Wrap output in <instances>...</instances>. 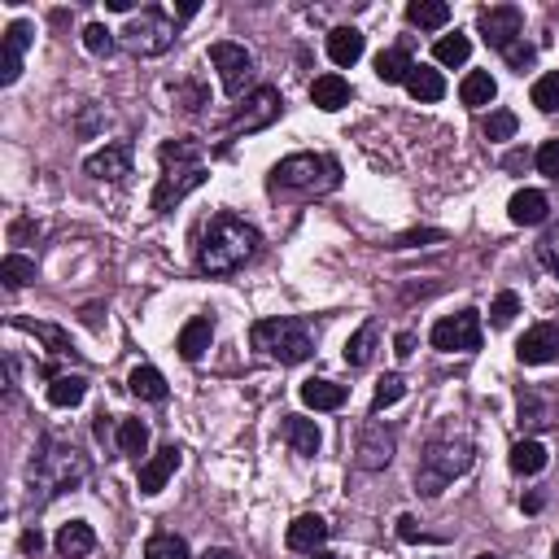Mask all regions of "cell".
<instances>
[{
	"instance_id": "cell-1",
	"label": "cell",
	"mask_w": 559,
	"mask_h": 559,
	"mask_svg": "<svg viewBox=\"0 0 559 559\" xmlns=\"http://www.w3.org/2000/svg\"><path fill=\"white\" fill-rule=\"evenodd\" d=\"M158 162H162V175H158V184H153V197H149V210L153 214H171L188 193H197V188L210 180L206 145H201V140H193V136L162 140V145H158Z\"/></svg>"
},
{
	"instance_id": "cell-2",
	"label": "cell",
	"mask_w": 559,
	"mask_h": 559,
	"mask_svg": "<svg viewBox=\"0 0 559 559\" xmlns=\"http://www.w3.org/2000/svg\"><path fill=\"white\" fill-rule=\"evenodd\" d=\"M258 245H263V236H258L254 223H245L232 210H219L197 245V271L201 276H232L258 254Z\"/></svg>"
},
{
	"instance_id": "cell-3",
	"label": "cell",
	"mask_w": 559,
	"mask_h": 559,
	"mask_svg": "<svg viewBox=\"0 0 559 559\" xmlns=\"http://www.w3.org/2000/svg\"><path fill=\"white\" fill-rule=\"evenodd\" d=\"M88 459L79 455L70 442H57V437H40L35 442V455L27 463V485H31V498L35 503H53L70 490H79L88 481Z\"/></svg>"
},
{
	"instance_id": "cell-4",
	"label": "cell",
	"mask_w": 559,
	"mask_h": 559,
	"mask_svg": "<svg viewBox=\"0 0 559 559\" xmlns=\"http://www.w3.org/2000/svg\"><path fill=\"white\" fill-rule=\"evenodd\" d=\"M472 459H477V446H472L468 437H455V433L433 437V442L424 446V455H420V468H415V485H420V494L437 498L450 481H459L463 472L472 468Z\"/></svg>"
},
{
	"instance_id": "cell-5",
	"label": "cell",
	"mask_w": 559,
	"mask_h": 559,
	"mask_svg": "<svg viewBox=\"0 0 559 559\" xmlns=\"http://www.w3.org/2000/svg\"><path fill=\"white\" fill-rule=\"evenodd\" d=\"M254 346L267 354V359H276L284 367H297V363H306L315 354V332L306 319H297V315H276V319H258L254 324Z\"/></svg>"
},
{
	"instance_id": "cell-6",
	"label": "cell",
	"mask_w": 559,
	"mask_h": 559,
	"mask_svg": "<svg viewBox=\"0 0 559 559\" xmlns=\"http://www.w3.org/2000/svg\"><path fill=\"white\" fill-rule=\"evenodd\" d=\"M341 184V162L328 153H293L276 162L271 188H293V193H332Z\"/></svg>"
},
{
	"instance_id": "cell-7",
	"label": "cell",
	"mask_w": 559,
	"mask_h": 559,
	"mask_svg": "<svg viewBox=\"0 0 559 559\" xmlns=\"http://www.w3.org/2000/svg\"><path fill=\"white\" fill-rule=\"evenodd\" d=\"M280 114H284V97H280V88H271V83H263V88H254V92H249L245 105L232 114V123L223 127V140L267 132V127L276 123Z\"/></svg>"
},
{
	"instance_id": "cell-8",
	"label": "cell",
	"mask_w": 559,
	"mask_h": 559,
	"mask_svg": "<svg viewBox=\"0 0 559 559\" xmlns=\"http://www.w3.org/2000/svg\"><path fill=\"white\" fill-rule=\"evenodd\" d=\"M118 35H123V44L136 57H162L175 44V22L162 9H140V18H132L127 31H118Z\"/></svg>"
},
{
	"instance_id": "cell-9",
	"label": "cell",
	"mask_w": 559,
	"mask_h": 559,
	"mask_svg": "<svg viewBox=\"0 0 559 559\" xmlns=\"http://www.w3.org/2000/svg\"><path fill=\"white\" fill-rule=\"evenodd\" d=\"M481 337H485V328H481V311H459V315H446V319H437L433 332H428V341H433V350H442V354H472V350H481Z\"/></svg>"
},
{
	"instance_id": "cell-10",
	"label": "cell",
	"mask_w": 559,
	"mask_h": 559,
	"mask_svg": "<svg viewBox=\"0 0 559 559\" xmlns=\"http://www.w3.org/2000/svg\"><path fill=\"white\" fill-rule=\"evenodd\" d=\"M210 66L219 70V83L228 97H245L249 79H254V53L245 44H232V40L210 44Z\"/></svg>"
},
{
	"instance_id": "cell-11",
	"label": "cell",
	"mask_w": 559,
	"mask_h": 559,
	"mask_svg": "<svg viewBox=\"0 0 559 559\" xmlns=\"http://www.w3.org/2000/svg\"><path fill=\"white\" fill-rule=\"evenodd\" d=\"M394 450H398V437L389 424L380 420H367L363 433H359V450H354V463H359L363 472H380L394 463Z\"/></svg>"
},
{
	"instance_id": "cell-12",
	"label": "cell",
	"mask_w": 559,
	"mask_h": 559,
	"mask_svg": "<svg viewBox=\"0 0 559 559\" xmlns=\"http://www.w3.org/2000/svg\"><path fill=\"white\" fill-rule=\"evenodd\" d=\"M132 140H114V145L97 149L92 158H83V175H92V180H105V184H123L127 175H132Z\"/></svg>"
},
{
	"instance_id": "cell-13",
	"label": "cell",
	"mask_w": 559,
	"mask_h": 559,
	"mask_svg": "<svg viewBox=\"0 0 559 559\" xmlns=\"http://www.w3.org/2000/svg\"><path fill=\"white\" fill-rule=\"evenodd\" d=\"M477 27H481V35H485V44L503 53L507 44H516V40H520L525 14H520L516 5H490V9H481V14H477Z\"/></svg>"
},
{
	"instance_id": "cell-14",
	"label": "cell",
	"mask_w": 559,
	"mask_h": 559,
	"mask_svg": "<svg viewBox=\"0 0 559 559\" xmlns=\"http://www.w3.org/2000/svg\"><path fill=\"white\" fill-rule=\"evenodd\" d=\"M516 359L525 367H546L559 359V324H533L516 341Z\"/></svg>"
},
{
	"instance_id": "cell-15",
	"label": "cell",
	"mask_w": 559,
	"mask_h": 559,
	"mask_svg": "<svg viewBox=\"0 0 559 559\" xmlns=\"http://www.w3.org/2000/svg\"><path fill=\"white\" fill-rule=\"evenodd\" d=\"M35 44V27L27 18H14L5 27V57H0V83H18V75H22V57H27V49Z\"/></svg>"
},
{
	"instance_id": "cell-16",
	"label": "cell",
	"mask_w": 559,
	"mask_h": 559,
	"mask_svg": "<svg viewBox=\"0 0 559 559\" xmlns=\"http://www.w3.org/2000/svg\"><path fill=\"white\" fill-rule=\"evenodd\" d=\"M180 463H184V450H180V446H162L153 459H145V463H140V481H136L140 494H145V498L162 494L166 481L175 477V468H180Z\"/></svg>"
},
{
	"instance_id": "cell-17",
	"label": "cell",
	"mask_w": 559,
	"mask_h": 559,
	"mask_svg": "<svg viewBox=\"0 0 559 559\" xmlns=\"http://www.w3.org/2000/svg\"><path fill=\"white\" fill-rule=\"evenodd\" d=\"M328 533H332L328 520L315 516V511H306V516H297L293 525L284 529V546H289V551H302V555H315V551H324Z\"/></svg>"
},
{
	"instance_id": "cell-18",
	"label": "cell",
	"mask_w": 559,
	"mask_h": 559,
	"mask_svg": "<svg viewBox=\"0 0 559 559\" xmlns=\"http://www.w3.org/2000/svg\"><path fill=\"white\" fill-rule=\"evenodd\" d=\"M210 341H214V319H210V315H193V319H188V324L180 328V341H175V350H180L184 363H197L201 354L210 350Z\"/></svg>"
},
{
	"instance_id": "cell-19",
	"label": "cell",
	"mask_w": 559,
	"mask_h": 559,
	"mask_svg": "<svg viewBox=\"0 0 559 559\" xmlns=\"http://www.w3.org/2000/svg\"><path fill=\"white\" fill-rule=\"evenodd\" d=\"M284 442L293 446V455L315 459L319 446H324V433H319V424L306 420V415H284Z\"/></svg>"
},
{
	"instance_id": "cell-20",
	"label": "cell",
	"mask_w": 559,
	"mask_h": 559,
	"mask_svg": "<svg viewBox=\"0 0 559 559\" xmlns=\"http://www.w3.org/2000/svg\"><path fill=\"white\" fill-rule=\"evenodd\" d=\"M546 210H551V201H546V193H538V188H520V193L507 201V219L516 223V228H538L546 219Z\"/></svg>"
},
{
	"instance_id": "cell-21",
	"label": "cell",
	"mask_w": 559,
	"mask_h": 559,
	"mask_svg": "<svg viewBox=\"0 0 559 559\" xmlns=\"http://www.w3.org/2000/svg\"><path fill=\"white\" fill-rule=\"evenodd\" d=\"M53 546H57V555L62 559H83V555L97 551V533H92L88 520H70V525L57 529Z\"/></svg>"
},
{
	"instance_id": "cell-22",
	"label": "cell",
	"mask_w": 559,
	"mask_h": 559,
	"mask_svg": "<svg viewBox=\"0 0 559 559\" xmlns=\"http://www.w3.org/2000/svg\"><path fill=\"white\" fill-rule=\"evenodd\" d=\"M520 424L529 428V433H542V428H551L559 420V411H555V402L538 394V389H520Z\"/></svg>"
},
{
	"instance_id": "cell-23",
	"label": "cell",
	"mask_w": 559,
	"mask_h": 559,
	"mask_svg": "<svg viewBox=\"0 0 559 559\" xmlns=\"http://www.w3.org/2000/svg\"><path fill=\"white\" fill-rule=\"evenodd\" d=\"M302 402L311 411H341L346 407V398H350V389L346 385H337V380H302Z\"/></svg>"
},
{
	"instance_id": "cell-24",
	"label": "cell",
	"mask_w": 559,
	"mask_h": 559,
	"mask_svg": "<svg viewBox=\"0 0 559 559\" xmlns=\"http://www.w3.org/2000/svg\"><path fill=\"white\" fill-rule=\"evenodd\" d=\"M367 53V40L359 27H332L328 31V57L332 66H354Z\"/></svg>"
},
{
	"instance_id": "cell-25",
	"label": "cell",
	"mask_w": 559,
	"mask_h": 559,
	"mask_svg": "<svg viewBox=\"0 0 559 559\" xmlns=\"http://www.w3.org/2000/svg\"><path fill=\"white\" fill-rule=\"evenodd\" d=\"M311 101H315V110H324V114L346 110V105H350V83L341 75H319L311 83Z\"/></svg>"
},
{
	"instance_id": "cell-26",
	"label": "cell",
	"mask_w": 559,
	"mask_h": 559,
	"mask_svg": "<svg viewBox=\"0 0 559 559\" xmlns=\"http://www.w3.org/2000/svg\"><path fill=\"white\" fill-rule=\"evenodd\" d=\"M546 463H551V450H546L538 437H525V442L511 446V472H516V477H538Z\"/></svg>"
},
{
	"instance_id": "cell-27",
	"label": "cell",
	"mask_w": 559,
	"mask_h": 559,
	"mask_svg": "<svg viewBox=\"0 0 559 559\" xmlns=\"http://www.w3.org/2000/svg\"><path fill=\"white\" fill-rule=\"evenodd\" d=\"M498 97V83H494V75L490 70H468L463 75V83H459V101L468 105V110H485Z\"/></svg>"
},
{
	"instance_id": "cell-28",
	"label": "cell",
	"mask_w": 559,
	"mask_h": 559,
	"mask_svg": "<svg viewBox=\"0 0 559 559\" xmlns=\"http://www.w3.org/2000/svg\"><path fill=\"white\" fill-rule=\"evenodd\" d=\"M407 92H411V101H420V105L442 101V97H446V79H442V70H433V66H420V62H415L411 79H407Z\"/></svg>"
},
{
	"instance_id": "cell-29",
	"label": "cell",
	"mask_w": 559,
	"mask_h": 559,
	"mask_svg": "<svg viewBox=\"0 0 559 559\" xmlns=\"http://www.w3.org/2000/svg\"><path fill=\"white\" fill-rule=\"evenodd\" d=\"M376 346H380V324L376 319H367V324L346 341V363L350 367H367L372 363V354H376Z\"/></svg>"
},
{
	"instance_id": "cell-30",
	"label": "cell",
	"mask_w": 559,
	"mask_h": 559,
	"mask_svg": "<svg viewBox=\"0 0 559 559\" xmlns=\"http://www.w3.org/2000/svg\"><path fill=\"white\" fill-rule=\"evenodd\" d=\"M407 18H411V27H420V31H442L450 22V5L446 0H411Z\"/></svg>"
},
{
	"instance_id": "cell-31",
	"label": "cell",
	"mask_w": 559,
	"mask_h": 559,
	"mask_svg": "<svg viewBox=\"0 0 559 559\" xmlns=\"http://www.w3.org/2000/svg\"><path fill=\"white\" fill-rule=\"evenodd\" d=\"M411 70H415V62H411L407 49H385L376 57V79L380 83H402V88H407Z\"/></svg>"
},
{
	"instance_id": "cell-32",
	"label": "cell",
	"mask_w": 559,
	"mask_h": 559,
	"mask_svg": "<svg viewBox=\"0 0 559 559\" xmlns=\"http://www.w3.org/2000/svg\"><path fill=\"white\" fill-rule=\"evenodd\" d=\"M127 389H132L136 398H145V402H166V376L158 372V367H136L132 376H127Z\"/></svg>"
},
{
	"instance_id": "cell-33",
	"label": "cell",
	"mask_w": 559,
	"mask_h": 559,
	"mask_svg": "<svg viewBox=\"0 0 559 559\" xmlns=\"http://www.w3.org/2000/svg\"><path fill=\"white\" fill-rule=\"evenodd\" d=\"M83 398H88V380H83L79 372H62L49 385V402H53V407H79Z\"/></svg>"
},
{
	"instance_id": "cell-34",
	"label": "cell",
	"mask_w": 559,
	"mask_h": 559,
	"mask_svg": "<svg viewBox=\"0 0 559 559\" xmlns=\"http://www.w3.org/2000/svg\"><path fill=\"white\" fill-rule=\"evenodd\" d=\"M468 57H472V40H468V35H459V31L442 35V40L433 44V62L437 66H463Z\"/></svg>"
},
{
	"instance_id": "cell-35",
	"label": "cell",
	"mask_w": 559,
	"mask_h": 559,
	"mask_svg": "<svg viewBox=\"0 0 559 559\" xmlns=\"http://www.w3.org/2000/svg\"><path fill=\"white\" fill-rule=\"evenodd\" d=\"M118 450L123 455H132V459H140L149 450V424L145 420H118Z\"/></svg>"
},
{
	"instance_id": "cell-36",
	"label": "cell",
	"mask_w": 559,
	"mask_h": 559,
	"mask_svg": "<svg viewBox=\"0 0 559 559\" xmlns=\"http://www.w3.org/2000/svg\"><path fill=\"white\" fill-rule=\"evenodd\" d=\"M14 328H22V332H35V337L44 341V346H49L57 359H70V354H75V346H70V337L62 328H53V324H31V319H14Z\"/></svg>"
},
{
	"instance_id": "cell-37",
	"label": "cell",
	"mask_w": 559,
	"mask_h": 559,
	"mask_svg": "<svg viewBox=\"0 0 559 559\" xmlns=\"http://www.w3.org/2000/svg\"><path fill=\"white\" fill-rule=\"evenodd\" d=\"M0 280H5L9 289H27V284H35V258L5 254V263H0Z\"/></svg>"
},
{
	"instance_id": "cell-38",
	"label": "cell",
	"mask_w": 559,
	"mask_h": 559,
	"mask_svg": "<svg viewBox=\"0 0 559 559\" xmlns=\"http://www.w3.org/2000/svg\"><path fill=\"white\" fill-rule=\"evenodd\" d=\"M402 398H407V380H402L398 372L380 376V380H376V394H372V415L389 411V407H394V402H402Z\"/></svg>"
},
{
	"instance_id": "cell-39",
	"label": "cell",
	"mask_w": 559,
	"mask_h": 559,
	"mask_svg": "<svg viewBox=\"0 0 559 559\" xmlns=\"http://www.w3.org/2000/svg\"><path fill=\"white\" fill-rule=\"evenodd\" d=\"M145 559H193L184 538H175V533H153L145 542Z\"/></svg>"
},
{
	"instance_id": "cell-40",
	"label": "cell",
	"mask_w": 559,
	"mask_h": 559,
	"mask_svg": "<svg viewBox=\"0 0 559 559\" xmlns=\"http://www.w3.org/2000/svg\"><path fill=\"white\" fill-rule=\"evenodd\" d=\"M529 101L538 105L542 114H559V70H546V75H542L538 83H533Z\"/></svg>"
},
{
	"instance_id": "cell-41",
	"label": "cell",
	"mask_w": 559,
	"mask_h": 559,
	"mask_svg": "<svg viewBox=\"0 0 559 559\" xmlns=\"http://www.w3.org/2000/svg\"><path fill=\"white\" fill-rule=\"evenodd\" d=\"M114 31L105 27V22H88V27H83V49H88L92 57H110L114 53Z\"/></svg>"
},
{
	"instance_id": "cell-42",
	"label": "cell",
	"mask_w": 559,
	"mask_h": 559,
	"mask_svg": "<svg viewBox=\"0 0 559 559\" xmlns=\"http://www.w3.org/2000/svg\"><path fill=\"white\" fill-rule=\"evenodd\" d=\"M520 127V118L511 110H490V118H485V140H511Z\"/></svg>"
},
{
	"instance_id": "cell-43",
	"label": "cell",
	"mask_w": 559,
	"mask_h": 559,
	"mask_svg": "<svg viewBox=\"0 0 559 559\" xmlns=\"http://www.w3.org/2000/svg\"><path fill=\"white\" fill-rule=\"evenodd\" d=\"M516 315H520V293L503 289V293L494 297V306H490V324H494V328H507Z\"/></svg>"
},
{
	"instance_id": "cell-44",
	"label": "cell",
	"mask_w": 559,
	"mask_h": 559,
	"mask_svg": "<svg viewBox=\"0 0 559 559\" xmlns=\"http://www.w3.org/2000/svg\"><path fill=\"white\" fill-rule=\"evenodd\" d=\"M533 57H538V49H533V44H525V35H520L516 44H507V49H503V62L516 70V75H525V70L533 66Z\"/></svg>"
},
{
	"instance_id": "cell-45",
	"label": "cell",
	"mask_w": 559,
	"mask_h": 559,
	"mask_svg": "<svg viewBox=\"0 0 559 559\" xmlns=\"http://www.w3.org/2000/svg\"><path fill=\"white\" fill-rule=\"evenodd\" d=\"M538 263L546 271H559V223H551V228L542 232V241H538Z\"/></svg>"
},
{
	"instance_id": "cell-46",
	"label": "cell",
	"mask_w": 559,
	"mask_h": 559,
	"mask_svg": "<svg viewBox=\"0 0 559 559\" xmlns=\"http://www.w3.org/2000/svg\"><path fill=\"white\" fill-rule=\"evenodd\" d=\"M442 241H446L442 228H420V232H402L389 249H420V245H442Z\"/></svg>"
},
{
	"instance_id": "cell-47",
	"label": "cell",
	"mask_w": 559,
	"mask_h": 559,
	"mask_svg": "<svg viewBox=\"0 0 559 559\" xmlns=\"http://www.w3.org/2000/svg\"><path fill=\"white\" fill-rule=\"evenodd\" d=\"M533 162H538V171H542V175L559 180V140H542V149L533 153Z\"/></svg>"
},
{
	"instance_id": "cell-48",
	"label": "cell",
	"mask_w": 559,
	"mask_h": 559,
	"mask_svg": "<svg viewBox=\"0 0 559 559\" xmlns=\"http://www.w3.org/2000/svg\"><path fill=\"white\" fill-rule=\"evenodd\" d=\"M398 538H402V542H420V538H424V533H420V520L407 516V511L398 516Z\"/></svg>"
},
{
	"instance_id": "cell-49",
	"label": "cell",
	"mask_w": 559,
	"mask_h": 559,
	"mask_svg": "<svg viewBox=\"0 0 559 559\" xmlns=\"http://www.w3.org/2000/svg\"><path fill=\"white\" fill-rule=\"evenodd\" d=\"M40 546H44V533H40V529H27V533L18 538V551H22V555H40Z\"/></svg>"
},
{
	"instance_id": "cell-50",
	"label": "cell",
	"mask_w": 559,
	"mask_h": 559,
	"mask_svg": "<svg viewBox=\"0 0 559 559\" xmlns=\"http://www.w3.org/2000/svg\"><path fill=\"white\" fill-rule=\"evenodd\" d=\"M394 354H398V359H411V354H415V332H398V337H394Z\"/></svg>"
},
{
	"instance_id": "cell-51",
	"label": "cell",
	"mask_w": 559,
	"mask_h": 559,
	"mask_svg": "<svg viewBox=\"0 0 559 559\" xmlns=\"http://www.w3.org/2000/svg\"><path fill=\"white\" fill-rule=\"evenodd\" d=\"M31 232H40V223H31V219H18V223H14V228H9V241H14V245H18V241H22V236H31Z\"/></svg>"
},
{
	"instance_id": "cell-52",
	"label": "cell",
	"mask_w": 559,
	"mask_h": 559,
	"mask_svg": "<svg viewBox=\"0 0 559 559\" xmlns=\"http://www.w3.org/2000/svg\"><path fill=\"white\" fill-rule=\"evenodd\" d=\"M503 166H507V171H525V166H529V153H525V149L507 153V158H503Z\"/></svg>"
},
{
	"instance_id": "cell-53",
	"label": "cell",
	"mask_w": 559,
	"mask_h": 559,
	"mask_svg": "<svg viewBox=\"0 0 559 559\" xmlns=\"http://www.w3.org/2000/svg\"><path fill=\"white\" fill-rule=\"evenodd\" d=\"M201 559H241V555H236V551H228V546H210V551L201 555Z\"/></svg>"
},
{
	"instance_id": "cell-54",
	"label": "cell",
	"mask_w": 559,
	"mask_h": 559,
	"mask_svg": "<svg viewBox=\"0 0 559 559\" xmlns=\"http://www.w3.org/2000/svg\"><path fill=\"white\" fill-rule=\"evenodd\" d=\"M105 9L110 14H132V0H105Z\"/></svg>"
},
{
	"instance_id": "cell-55",
	"label": "cell",
	"mask_w": 559,
	"mask_h": 559,
	"mask_svg": "<svg viewBox=\"0 0 559 559\" xmlns=\"http://www.w3.org/2000/svg\"><path fill=\"white\" fill-rule=\"evenodd\" d=\"M520 507H525L529 516H538V511H542V494H529V498H525V503H520Z\"/></svg>"
},
{
	"instance_id": "cell-56",
	"label": "cell",
	"mask_w": 559,
	"mask_h": 559,
	"mask_svg": "<svg viewBox=\"0 0 559 559\" xmlns=\"http://www.w3.org/2000/svg\"><path fill=\"white\" fill-rule=\"evenodd\" d=\"M311 559H337V555H332V551H315Z\"/></svg>"
},
{
	"instance_id": "cell-57",
	"label": "cell",
	"mask_w": 559,
	"mask_h": 559,
	"mask_svg": "<svg viewBox=\"0 0 559 559\" xmlns=\"http://www.w3.org/2000/svg\"><path fill=\"white\" fill-rule=\"evenodd\" d=\"M477 559H503V555H494V551H481Z\"/></svg>"
},
{
	"instance_id": "cell-58",
	"label": "cell",
	"mask_w": 559,
	"mask_h": 559,
	"mask_svg": "<svg viewBox=\"0 0 559 559\" xmlns=\"http://www.w3.org/2000/svg\"><path fill=\"white\" fill-rule=\"evenodd\" d=\"M551 559H559V542H555V551H551Z\"/></svg>"
}]
</instances>
